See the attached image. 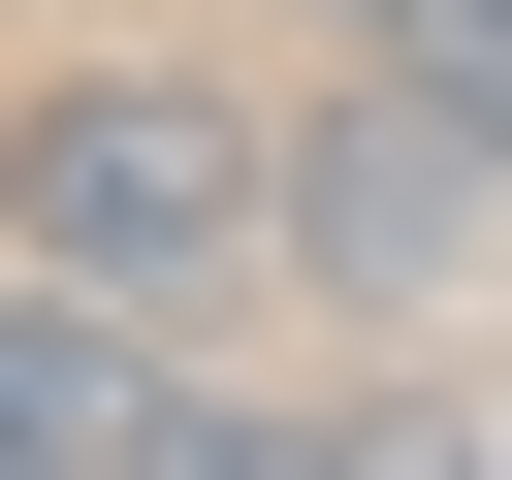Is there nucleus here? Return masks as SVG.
Segmentation results:
<instances>
[{
  "label": "nucleus",
  "mask_w": 512,
  "mask_h": 480,
  "mask_svg": "<svg viewBox=\"0 0 512 480\" xmlns=\"http://www.w3.org/2000/svg\"><path fill=\"white\" fill-rule=\"evenodd\" d=\"M192 320H128V288H0V480H192Z\"/></svg>",
  "instance_id": "nucleus-3"
},
{
  "label": "nucleus",
  "mask_w": 512,
  "mask_h": 480,
  "mask_svg": "<svg viewBox=\"0 0 512 480\" xmlns=\"http://www.w3.org/2000/svg\"><path fill=\"white\" fill-rule=\"evenodd\" d=\"M352 64H416V96H480V128H512V0H352Z\"/></svg>",
  "instance_id": "nucleus-5"
},
{
  "label": "nucleus",
  "mask_w": 512,
  "mask_h": 480,
  "mask_svg": "<svg viewBox=\"0 0 512 480\" xmlns=\"http://www.w3.org/2000/svg\"><path fill=\"white\" fill-rule=\"evenodd\" d=\"M480 224H512V128H480V96L352 64V128H288V256H320L352 320H448V288H480Z\"/></svg>",
  "instance_id": "nucleus-2"
},
{
  "label": "nucleus",
  "mask_w": 512,
  "mask_h": 480,
  "mask_svg": "<svg viewBox=\"0 0 512 480\" xmlns=\"http://www.w3.org/2000/svg\"><path fill=\"white\" fill-rule=\"evenodd\" d=\"M0 224H32V288L224 320V288L288 256V128H256L224 64H64V96H32V160H0Z\"/></svg>",
  "instance_id": "nucleus-1"
},
{
  "label": "nucleus",
  "mask_w": 512,
  "mask_h": 480,
  "mask_svg": "<svg viewBox=\"0 0 512 480\" xmlns=\"http://www.w3.org/2000/svg\"><path fill=\"white\" fill-rule=\"evenodd\" d=\"M192 480H480V416H416V384L384 416H192Z\"/></svg>",
  "instance_id": "nucleus-4"
}]
</instances>
